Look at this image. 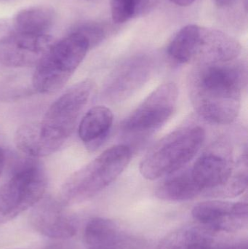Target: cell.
<instances>
[{
	"label": "cell",
	"mask_w": 248,
	"mask_h": 249,
	"mask_svg": "<svg viewBox=\"0 0 248 249\" xmlns=\"http://www.w3.org/2000/svg\"><path fill=\"white\" fill-rule=\"evenodd\" d=\"M93 89L90 80L77 83L51 105L42 121L22 124L15 135L17 149L32 158L57 152L71 136Z\"/></svg>",
	"instance_id": "cell-1"
},
{
	"label": "cell",
	"mask_w": 248,
	"mask_h": 249,
	"mask_svg": "<svg viewBox=\"0 0 248 249\" xmlns=\"http://www.w3.org/2000/svg\"><path fill=\"white\" fill-rule=\"evenodd\" d=\"M246 79V71L238 64H202L191 84L194 108L213 124H231L240 112L242 90Z\"/></svg>",
	"instance_id": "cell-2"
},
{
	"label": "cell",
	"mask_w": 248,
	"mask_h": 249,
	"mask_svg": "<svg viewBox=\"0 0 248 249\" xmlns=\"http://www.w3.org/2000/svg\"><path fill=\"white\" fill-rule=\"evenodd\" d=\"M131 159V149L126 145L106 149L66 181L60 193L61 201L76 204L94 197L118 178Z\"/></svg>",
	"instance_id": "cell-3"
},
{
	"label": "cell",
	"mask_w": 248,
	"mask_h": 249,
	"mask_svg": "<svg viewBox=\"0 0 248 249\" xmlns=\"http://www.w3.org/2000/svg\"><path fill=\"white\" fill-rule=\"evenodd\" d=\"M173 55L182 63L195 60L202 64L230 62L241 53L240 42L222 31L189 24L170 42Z\"/></svg>",
	"instance_id": "cell-4"
},
{
	"label": "cell",
	"mask_w": 248,
	"mask_h": 249,
	"mask_svg": "<svg viewBox=\"0 0 248 249\" xmlns=\"http://www.w3.org/2000/svg\"><path fill=\"white\" fill-rule=\"evenodd\" d=\"M205 139L199 126L179 129L157 142L145 155L140 172L149 180L170 175L182 169L199 152Z\"/></svg>",
	"instance_id": "cell-5"
},
{
	"label": "cell",
	"mask_w": 248,
	"mask_h": 249,
	"mask_svg": "<svg viewBox=\"0 0 248 249\" xmlns=\"http://www.w3.org/2000/svg\"><path fill=\"white\" fill-rule=\"evenodd\" d=\"M90 48L88 40L75 32H70L52 44L36 65L32 77L33 89L47 94L62 89L83 62Z\"/></svg>",
	"instance_id": "cell-6"
},
{
	"label": "cell",
	"mask_w": 248,
	"mask_h": 249,
	"mask_svg": "<svg viewBox=\"0 0 248 249\" xmlns=\"http://www.w3.org/2000/svg\"><path fill=\"white\" fill-rule=\"evenodd\" d=\"M47 177L36 164L20 168L0 187V225L7 223L42 200Z\"/></svg>",
	"instance_id": "cell-7"
},
{
	"label": "cell",
	"mask_w": 248,
	"mask_h": 249,
	"mask_svg": "<svg viewBox=\"0 0 248 249\" xmlns=\"http://www.w3.org/2000/svg\"><path fill=\"white\" fill-rule=\"evenodd\" d=\"M178 97L179 89L175 83L162 85L125 119L124 130L144 133L161 127L174 112Z\"/></svg>",
	"instance_id": "cell-8"
},
{
	"label": "cell",
	"mask_w": 248,
	"mask_h": 249,
	"mask_svg": "<svg viewBox=\"0 0 248 249\" xmlns=\"http://www.w3.org/2000/svg\"><path fill=\"white\" fill-rule=\"evenodd\" d=\"M199 225L219 232H235L248 226V204L224 200H208L198 203L192 211Z\"/></svg>",
	"instance_id": "cell-9"
},
{
	"label": "cell",
	"mask_w": 248,
	"mask_h": 249,
	"mask_svg": "<svg viewBox=\"0 0 248 249\" xmlns=\"http://www.w3.org/2000/svg\"><path fill=\"white\" fill-rule=\"evenodd\" d=\"M53 44L47 35L15 33L0 42V64L8 67L37 65Z\"/></svg>",
	"instance_id": "cell-10"
},
{
	"label": "cell",
	"mask_w": 248,
	"mask_h": 249,
	"mask_svg": "<svg viewBox=\"0 0 248 249\" xmlns=\"http://www.w3.org/2000/svg\"><path fill=\"white\" fill-rule=\"evenodd\" d=\"M40 201L31 213L29 220L32 228L42 235L55 239L74 236L77 230L75 219L64 210L61 204L52 200Z\"/></svg>",
	"instance_id": "cell-11"
},
{
	"label": "cell",
	"mask_w": 248,
	"mask_h": 249,
	"mask_svg": "<svg viewBox=\"0 0 248 249\" xmlns=\"http://www.w3.org/2000/svg\"><path fill=\"white\" fill-rule=\"evenodd\" d=\"M237 164H234L227 157L218 153H207L201 156L191 170L194 181L202 193L214 197L231 179Z\"/></svg>",
	"instance_id": "cell-12"
},
{
	"label": "cell",
	"mask_w": 248,
	"mask_h": 249,
	"mask_svg": "<svg viewBox=\"0 0 248 249\" xmlns=\"http://www.w3.org/2000/svg\"><path fill=\"white\" fill-rule=\"evenodd\" d=\"M151 64L144 58H132L119 67L111 77L106 95L112 101H121L132 94L151 76Z\"/></svg>",
	"instance_id": "cell-13"
},
{
	"label": "cell",
	"mask_w": 248,
	"mask_h": 249,
	"mask_svg": "<svg viewBox=\"0 0 248 249\" xmlns=\"http://www.w3.org/2000/svg\"><path fill=\"white\" fill-rule=\"evenodd\" d=\"M217 232L202 225L185 226L167 234L157 249H213Z\"/></svg>",
	"instance_id": "cell-14"
},
{
	"label": "cell",
	"mask_w": 248,
	"mask_h": 249,
	"mask_svg": "<svg viewBox=\"0 0 248 249\" xmlns=\"http://www.w3.org/2000/svg\"><path fill=\"white\" fill-rule=\"evenodd\" d=\"M113 113L104 106H96L84 115L79 126V136L87 148L95 149L107 136L112 124Z\"/></svg>",
	"instance_id": "cell-15"
},
{
	"label": "cell",
	"mask_w": 248,
	"mask_h": 249,
	"mask_svg": "<svg viewBox=\"0 0 248 249\" xmlns=\"http://www.w3.org/2000/svg\"><path fill=\"white\" fill-rule=\"evenodd\" d=\"M55 13L48 6L28 7L12 18L16 33L47 35L55 21Z\"/></svg>",
	"instance_id": "cell-16"
},
{
	"label": "cell",
	"mask_w": 248,
	"mask_h": 249,
	"mask_svg": "<svg viewBox=\"0 0 248 249\" xmlns=\"http://www.w3.org/2000/svg\"><path fill=\"white\" fill-rule=\"evenodd\" d=\"M202 193L191 172H186L165 180L156 189L155 195L160 200L166 201H185Z\"/></svg>",
	"instance_id": "cell-17"
},
{
	"label": "cell",
	"mask_w": 248,
	"mask_h": 249,
	"mask_svg": "<svg viewBox=\"0 0 248 249\" xmlns=\"http://www.w3.org/2000/svg\"><path fill=\"white\" fill-rule=\"evenodd\" d=\"M118 225L110 219L93 218L84 229V241L91 249H100L112 245L121 239Z\"/></svg>",
	"instance_id": "cell-18"
},
{
	"label": "cell",
	"mask_w": 248,
	"mask_h": 249,
	"mask_svg": "<svg viewBox=\"0 0 248 249\" xmlns=\"http://www.w3.org/2000/svg\"><path fill=\"white\" fill-rule=\"evenodd\" d=\"M160 0H111L112 19L123 23L152 11Z\"/></svg>",
	"instance_id": "cell-19"
},
{
	"label": "cell",
	"mask_w": 248,
	"mask_h": 249,
	"mask_svg": "<svg viewBox=\"0 0 248 249\" xmlns=\"http://www.w3.org/2000/svg\"><path fill=\"white\" fill-rule=\"evenodd\" d=\"M70 32H75L84 36L88 40L90 48L100 43L107 35L104 25L94 21H84L77 23Z\"/></svg>",
	"instance_id": "cell-20"
},
{
	"label": "cell",
	"mask_w": 248,
	"mask_h": 249,
	"mask_svg": "<svg viewBox=\"0 0 248 249\" xmlns=\"http://www.w3.org/2000/svg\"><path fill=\"white\" fill-rule=\"evenodd\" d=\"M16 33L12 18H0V42Z\"/></svg>",
	"instance_id": "cell-21"
},
{
	"label": "cell",
	"mask_w": 248,
	"mask_h": 249,
	"mask_svg": "<svg viewBox=\"0 0 248 249\" xmlns=\"http://www.w3.org/2000/svg\"><path fill=\"white\" fill-rule=\"evenodd\" d=\"M91 249H138V244L135 240L121 238L119 241L114 243L112 245L108 246V247Z\"/></svg>",
	"instance_id": "cell-22"
},
{
	"label": "cell",
	"mask_w": 248,
	"mask_h": 249,
	"mask_svg": "<svg viewBox=\"0 0 248 249\" xmlns=\"http://www.w3.org/2000/svg\"><path fill=\"white\" fill-rule=\"evenodd\" d=\"M214 249H248V241L247 240L230 243H221L218 241Z\"/></svg>",
	"instance_id": "cell-23"
},
{
	"label": "cell",
	"mask_w": 248,
	"mask_h": 249,
	"mask_svg": "<svg viewBox=\"0 0 248 249\" xmlns=\"http://www.w3.org/2000/svg\"><path fill=\"white\" fill-rule=\"evenodd\" d=\"M173 4L181 7H186L195 2L196 0H170Z\"/></svg>",
	"instance_id": "cell-24"
},
{
	"label": "cell",
	"mask_w": 248,
	"mask_h": 249,
	"mask_svg": "<svg viewBox=\"0 0 248 249\" xmlns=\"http://www.w3.org/2000/svg\"><path fill=\"white\" fill-rule=\"evenodd\" d=\"M215 3L220 7H229L231 5L235 0H215Z\"/></svg>",
	"instance_id": "cell-25"
},
{
	"label": "cell",
	"mask_w": 248,
	"mask_h": 249,
	"mask_svg": "<svg viewBox=\"0 0 248 249\" xmlns=\"http://www.w3.org/2000/svg\"><path fill=\"white\" fill-rule=\"evenodd\" d=\"M4 153L2 149L0 148V176H1V172H2L3 168L4 165Z\"/></svg>",
	"instance_id": "cell-26"
}]
</instances>
